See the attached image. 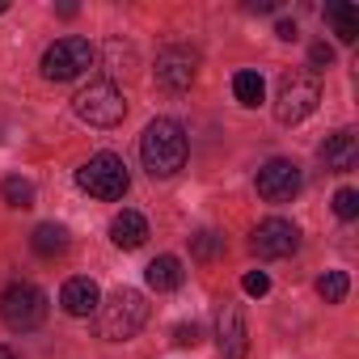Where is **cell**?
Listing matches in <instances>:
<instances>
[{"mask_svg": "<svg viewBox=\"0 0 359 359\" xmlns=\"http://www.w3.org/2000/svg\"><path fill=\"white\" fill-rule=\"evenodd\" d=\"M250 9H254V13H275L279 5H275V0H254V5H250Z\"/></svg>", "mask_w": 359, "mask_h": 359, "instance_id": "27", "label": "cell"}, {"mask_svg": "<svg viewBox=\"0 0 359 359\" xmlns=\"http://www.w3.org/2000/svg\"><path fill=\"white\" fill-rule=\"evenodd\" d=\"M325 18L334 22L338 43H355V39H359V9H355V5H330Z\"/></svg>", "mask_w": 359, "mask_h": 359, "instance_id": "17", "label": "cell"}, {"mask_svg": "<svg viewBox=\"0 0 359 359\" xmlns=\"http://www.w3.org/2000/svg\"><path fill=\"white\" fill-rule=\"evenodd\" d=\"M0 359H18V355H13V351H9L5 342H0Z\"/></svg>", "mask_w": 359, "mask_h": 359, "instance_id": "28", "label": "cell"}, {"mask_svg": "<svg viewBox=\"0 0 359 359\" xmlns=\"http://www.w3.org/2000/svg\"><path fill=\"white\" fill-rule=\"evenodd\" d=\"M334 216H338V220H355V216H359V191L342 187V191L334 195Z\"/></svg>", "mask_w": 359, "mask_h": 359, "instance_id": "21", "label": "cell"}, {"mask_svg": "<svg viewBox=\"0 0 359 359\" xmlns=\"http://www.w3.org/2000/svg\"><path fill=\"white\" fill-rule=\"evenodd\" d=\"M72 110H76V118L89 123V127H118L123 114H127V97H123L110 81H93V85H85V89L72 97Z\"/></svg>", "mask_w": 359, "mask_h": 359, "instance_id": "6", "label": "cell"}, {"mask_svg": "<svg viewBox=\"0 0 359 359\" xmlns=\"http://www.w3.org/2000/svg\"><path fill=\"white\" fill-rule=\"evenodd\" d=\"M173 342H177V346H195V342H199V325H195V321H191V325H177V330H173Z\"/></svg>", "mask_w": 359, "mask_h": 359, "instance_id": "25", "label": "cell"}, {"mask_svg": "<svg viewBox=\"0 0 359 359\" xmlns=\"http://www.w3.org/2000/svg\"><path fill=\"white\" fill-rule=\"evenodd\" d=\"M317 292H321V300H325V304H342V300H346V292H351L346 271H325V275L317 279Z\"/></svg>", "mask_w": 359, "mask_h": 359, "instance_id": "19", "label": "cell"}, {"mask_svg": "<svg viewBox=\"0 0 359 359\" xmlns=\"http://www.w3.org/2000/svg\"><path fill=\"white\" fill-rule=\"evenodd\" d=\"M0 195H5L9 208H34V187L26 177H5V182H0Z\"/></svg>", "mask_w": 359, "mask_h": 359, "instance_id": "20", "label": "cell"}, {"mask_svg": "<svg viewBox=\"0 0 359 359\" xmlns=\"http://www.w3.org/2000/svg\"><path fill=\"white\" fill-rule=\"evenodd\" d=\"M216 342H220V355H224V359H245V351H250V330H245V313H241V304H233V300L220 304V317H216Z\"/></svg>", "mask_w": 359, "mask_h": 359, "instance_id": "11", "label": "cell"}, {"mask_svg": "<svg viewBox=\"0 0 359 359\" xmlns=\"http://www.w3.org/2000/svg\"><path fill=\"white\" fill-rule=\"evenodd\" d=\"M110 241H114L118 250H140V245L148 241V220H144L140 212H118V216L110 220Z\"/></svg>", "mask_w": 359, "mask_h": 359, "instance_id": "14", "label": "cell"}, {"mask_svg": "<svg viewBox=\"0 0 359 359\" xmlns=\"http://www.w3.org/2000/svg\"><path fill=\"white\" fill-rule=\"evenodd\" d=\"M89 64H93L89 39H60L43 51V76L47 81H76Z\"/></svg>", "mask_w": 359, "mask_h": 359, "instance_id": "7", "label": "cell"}, {"mask_svg": "<svg viewBox=\"0 0 359 359\" xmlns=\"http://www.w3.org/2000/svg\"><path fill=\"white\" fill-rule=\"evenodd\" d=\"M30 245H34V254L55 258V254H64V250H68V233H64L60 224H39V229H34V237H30Z\"/></svg>", "mask_w": 359, "mask_h": 359, "instance_id": "18", "label": "cell"}, {"mask_svg": "<svg viewBox=\"0 0 359 359\" xmlns=\"http://www.w3.org/2000/svg\"><path fill=\"white\" fill-rule=\"evenodd\" d=\"M195 68H199V60H195L191 47H165L156 55V85L169 89V93H182V89H191Z\"/></svg>", "mask_w": 359, "mask_h": 359, "instance_id": "9", "label": "cell"}, {"mask_svg": "<svg viewBox=\"0 0 359 359\" xmlns=\"http://www.w3.org/2000/svg\"><path fill=\"white\" fill-rule=\"evenodd\" d=\"M144 279H148L152 292H177V287H182V262H177L173 254H161V258L148 262Z\"/></svg>", "mask_w": 359, "mask_h": 359, "instance_id": "15", "label": "cell"}, {"mask_svg": "<svg viewBox=\"0 0 359 359\" xmlns=\"http://www.w3.org/2000/svg\"><path fill=\"white\" fill-rule=\"evenodd\" d=\"M0 321H5L9 330H18V334L39 330L47 321V296H43V287H34L26 279L9 283L5 292H0Z\"/></svg>", "mask_w": 359, "mask_h": 359, "instance_id": "5", "label": "cell"}, {"mask_svg": "<svg viewBox=\"0 0 359 359\" xmlns=\"http://www.w3.org/2000/svg\"><path fill=\"white\" fill-rule=\"evenodd\" d=\"M317 156H321V165L330 169V173H351L355 169V161H359V144H355V131H334V135H325V144L317 148Z\"/></svg>", "mask_w": 359, "mask_h": 359, "instance_id": "12", "label": "cell"}, {"mask_svg": "<svg viewBox=\"0 0 359 359\" xmlns=\"http://www.w3.org/2000/svg\"><path fill=\"white\" fill-rule=\"evenodd\" d=\"M275 34H279V39H283V43H292V39H296V34H300V30H296V22H287V18H283V22H279V26H275Z\"/></svg>", "mask_w": 359, "mask_h": 359, "instance_id": "26", "label": "cell"}, {"mask_svg": "<svg viewBox=\"0 0 359 359\" xmlns=\"http://www.w3.org/2000/svg\"><path fill=\"white\" fill-rule=\"evenodd\" d=\"M220 250H224V237H220V233H199V237H195V258H199V262H212Z\"/></svg>", "mask_w": 359, "mask_h": 359, "instance_id": "22", "label": "cell"}, {"mask_svg": "<svg viewBox=\"0 0 359 359\" xmlns=\"http://www.w3.org/2000/svg\"><path fill=\"white\" fill-rule=\"evenodd\" d=\"M317 102H321L317 76H313L309 68H292V72H283V81H279L275 118H279L283 127H296V123H304V118L317 110Z\"/></svg>", "mask_w": 359, "mask_h": 359, "instance_id": "3", "label": "cell"}, {"mask_svg": "<svg viewBox=\"0 0 359 359\" xmlns=\"http://www.w3.org/2000/svg\"><path fill=\"white\" fill-rule=\"evenodd\" d=\"M241 287H245L250 296H266V292H271V275H266V271H250V275L241 279Z\"/></svg>", "mask_w": 359, "mask_h": 359, "instance_id": "24", "label": "cell"}, {"mask_svg": "<svg viewBox=\"0 0 359 359\" xmlns=\"http://www.w3.org/2000/svg\"><path fill=\"white\" fill-rule=\"evenodd\" d=\"M330 64H334V47L313 43V47H309V68H313V72H321V68H330Z\"/></svg>", "mask_w": 359, "mask_h": 359, "instance_id": "23", "label": "cell"}, {"mask_svg": "<svg viewBox=\"0 0 359 359\" xmlns=\"http://www.w3.org/2000/svg\"><path fill=\"white\" fill-rule=\"evenodd\" d=\"M300 165L296 161H283V156H275V161H266L262 169H258V195L266 199V203H287V199H296L300 195Z\"/></svg>", "mask_w": 359, "mask_h": 359, "instance_id": "8", "label": "cell"}, {"mask_svg": "<svg viewBox=\"0 0 359 359\" xmlns=\"http://www.w3.org/2000/svg\"><path fill=\"white\" fill-rule=\"evenodd\" d=\"M0 13H9V0H0Z\"/></svg>", "mask_w": 359, "mask_h": 359, "instance_id": "29", "label": "cell"}, {"mask_svg": "<svg viewBox=\"0 0 359 359\" xmlns=\"http://www.w3.org/2000/svg\"><path fill=\"white\" fill-rule=\"evenodd\" d=\"M60 304H64V313H68V317H89V313H97L102 292H97V283H93V279L76 275V279H68V283H64Z\"/></svg>", "mask_w": 359, "mask_h": 359, "instance_id": "13", "label": "cell"}, {"mask_svg": "<svg viewBox=\"0 0 359 359\" xmlns=\"http://www.w3.org/2000/svg\"><path fill=\"white\" fill-rule=\"evenodd\" d=\"M254 250H258V258H287V254L300 250V233H296L292 220L271 216L254 229Z\"/></svg>", "mask_w": 359, "mask_h": 359, "instance_id": "10", "label": "cell"}, {"mask_svg": "<svg viewBox=\"0 0 359 359\" xmlns=\"http://www.w3.org/2000/svg\"><path fill=\"white\" fill-rule=\"evenodd\" d=\"M76 187L81 191H89L93 199H123L127 195V187H131V173H127V165H123V156H114V152H97V156H89L81 169H76Z\"/></svg>", "mask_w": 359, "mask_h": 359, "instance_id": "4", "label": "cell"}, {"mask_svg": "<svg viewBox=\"0 0 359 359\" xmlns=\"http://www.w3.org/2000/svg\"><path fill=\"white\" fill-rule=\"evenodd\" d=\"M144 321H148V304H144V296L135 287H118V292H110L106 304H97V334L106 342L135 338L144 330Z\"/></svg>", "mask_w": 359, "mask_h": 359, "instance_id": "2", "label": "cell"}, {"mask_svg": "<svg viewBox=\"0 0 359 359\" xmlns=\"http://www.w3.org/2000/svg\"><path fill=\"white\" fill-rule=\"evenodd\" d=\"M140 156L152 177H173L187 165V131L173 118H152L140 135Z\"/></svg>", "mask_w": 359, "mask_h": 359, "instance_id": "1", "label": "cell"}, {"mask_svg": "<svg viewBox=\"0 0 359 359\" xmlns=\"http://www.w3.org/2000/svg\"><path fill=\"white\" fill-rule=\"evenodd\" d=\"M233 97L241 102V106H262V97H266V81H262V72H237L233 76Z\"/></svg>", "mask_w": 359, "mask_h": 359, "instance_id": "16", "label": "cell"}]
</instances>
